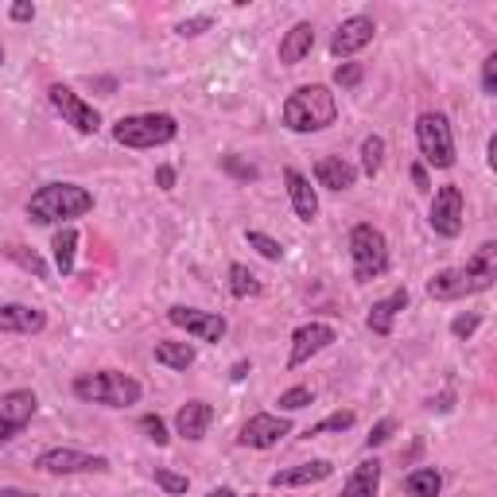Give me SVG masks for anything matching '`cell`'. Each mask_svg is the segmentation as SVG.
<instances>
[{"mask_svg":"<svg viewBox=\"0 0 497 497\" xmlns=\"http://www.w3.org/2000/svg\"><path fill=\"white\" fill-rule=\"evenodd\" d=\"M39 400H35L31 388H12V393H0V447L12 443L16 435L28 428Z\"/></svg>","mask_w":497,"mask_h":497,"instance_id":"9","label":"cell"},{"mask_svg":"<svg viewBox=\"0 0 497 497\" xmlns=\"http://www.w3.org/2000/svg\"><path fill=\"white\" fill-rule=\"evenodd\" d=\"M482 90H486V98L497 93V55H486V63H482Z\"/></svg>","mask_w":497,"mask_h":497,"instance_id":"36","label":"cell"},{"mask_svg":"<svg viewBox=\"0 0 497 497\" xmlns=\"http://www.w3.org/2000/svg\"><path fill=\"white\" fill-rule=\"evenodd\" d=\"M222 168H226L230 175H238V179H257V168H253V163H241L238 156H226V160H222Z\"/></svg>","mask_w":497,"mask_h":497,"instance_id":"39","label":"cell"},{"mask_svg":"<svg viewBox=\"0 0 497 497\" xmlns=\"http://www.w3.org/2000/svg\"><path fill=\"white\" fill-rule=\"evenodd\" d=\"M381 163H385V140L381 136H365L362 140V171L373 179V175L381 171Z\"/></svg>","mask_w":497,"mask_h":497,"instance_id":"28","label":"cell"},{"mask_svg":"<svg viewBox=\"0 0 497 497\" xmlns=\"http://www.w3.org/2000/svg\"><path fill=\"white\" fill-rule=\"evenodd\" d=\"M493 280H497V241H482L463 268L435 272L428 280V295L440 303H455V300H466V295L486 292Z\"/></svg>","mask_w":497,"mask_h":497,"instance_id":"1","label":"cell"},{"mask_svg":"<svg viewBox=\"0 0 497 497\" xmlns=\"http://www.w3.org/2000/svg\"><path fill=\"white\" fill-rule=\"evenodd\" d=\"M315 179H318V187H327V191H350L353 179H358V171L338 156H323L315 163Z\"/></svg>","mask_w":497,"mask_h":497,"instance_id":"23","label":"cell"},{"mask_svg":"<svg viewBox=\"0 0 497 497\" xmlns=\"http://www.w3.org/2000/svg\"><path fill=\"white\" fill-rule=\"evenodd\" d=\"M335 82H338L342 90H353V86L362 82V66H358V63H342V66L335 70Z\"/></svg>","mask_w":497,"mask_h":497,"instance_id":"35","label":"cell"},{"mask_svg":"<svg viewBox=\"0 0 497 497\" xmlns=\"http://www.w3.org/2000/svg\"><path fill=\"white\" fill-rule=\"evenodd\" d=\"M283 183H288V198H292L295 218H300V222H315L318 218V195H315L311 179H307L303 171L288 168V171H283Z\"/></svg>","mask_w":497,"mask_h":497,"instance_id":"18","label":"cell"},{"mask_svg":"<svg viewBox=\"0 0 497 497\" xmlns=\"http://www.w3.org/2000/svg\"><path fill=\"white\" fill-rule=\"evenodd\" d=\"M74 397L86 400V405H101V408H128L140 400V381L128 377L121 370H101V373H82L74 377Z\"/></svg>","mask_w":497,"mask_h":497,"instance_id":"4","label":"cell"},{"mask_svg":"<svg viewBox=\"0 0 497 497\" xmlns=\"http://www.w3.org/2000/svg\"><path fill=\"white\" fill-rule=\"evenodd\" d=\"M179 136V121L171 113H133L113 125V140L125 148H160Z\"/></svg>","mask_w":497,"mask_h":497,"instance_id":"5","label":"cell"},{"mask_svg":"<svg viewBox=\"0 0 497 497\" xmlns=\"http://www.w3.org/2000/svg\"><path fill=\"white\" fill-rule=\"evenodd\" d=\"M416 144L428 168H455V133H451L447 113H420Z\"/></svg>","mask_w":497,"mask_h":497,"instance_id":"7","label":"cell"},{"mask_svg":"<svg viewBox=\"0 0 497 497\" xmlns=\"http://www.w3.org/2000/svg\"><path fill=\"white\" fill-rule=\"evenodd\" d=\"M428 222L440 238H458V233H463V187H455V183L440 187L432 198Z\"/></svg>","mask_w":497,"mask_h":497,"instance_id":"11","label":"cell"},{"mask_svg":"<svg viewBox=\"0 0 497 497\" xmlns=\"http://www.w3.org/2000/svg\"><path fill=\"white\" fill-rule=\"evenodd\" d=\"M206 497H238V493H233V490H230V486H218V490H210V493H206Z\"/></svg>","mask_w":497,"mask_h":497,"instance_id":"46","label":"cell"},{"mask_svg":"<svg viewBox=\"0 0 497 497\" xmlns=\"http://www.w3.org/2000/svg\"><path fill=\"white\" fill-rule=\"evenodd\" d=\"M408 288L405 292H393V295H385V300H377L373 307H370V315H365V323H370V330L373 335H381V338H388L393 335V323H397V315L408 307Z\"/></svg>","mask_w":497,"mask_h":497,"instance_id":"20","label":"cell"},{"mask_svg":"<svg viewBox=\"0 0 497 497\" xmlns=\"http://www.w3.org/2000/svg\"><path fill=\"white\" fill-rule=\"evenodd\" d=\"M55 268H58V276H70L74 272V257H78V230L74 226H63L55 233Z\"/></svg>","mask_w":497,"mask_h":497,"instance_id":"24","label":"cell"},{"mask_svg":"<svg viewBox=\"0 0 497 497\" xmlns=\"http://www.w3.org/2000/svg\"><path fill=\"white\" fill-rule=\"evenodd\" d=\"M210 420H214V408H210L206 400H187V405H183L179 412H175V432H179L183 440L198 443V440L206 435Z\"/></svg>","mask_w":497,"mask_h":497,"instance_id":"19","label":"cell"},{"mask_svg":"<svg viewBox=\"0 0 497 497\" xmlns=\"http://www.w3.org/2000/svg\"><path fill=\"white\" fill-rule=\"evenodd\" d=\"M156 486L163 490V493H187V490H191V478H187V475H175V470H156Z\"/></svg>","mask_w":497,"mask_h":497,"instance_id":"34","label":"cell"},{"mask_svg":"<svg viewBox=\"0 0 497 497\" xmlns=\"http://www.w3.org/2000/svg\"><path fill=\"white\" fill-rule=\"evenodd\" d=\"M265 283L257 280V272H248L245 265H230V295H238V300H248V295H260Z\"/></svg>","mask_w":497,"mask_h":497,"instance_id":"27","label":"cell"},{"mask_svg":"<svg viewBox=\"0 0 497 497\" xmlns=\"http://www.w3.org/2000/svg\"><path fill=\"white\" fill-rule=\"evenodd\" d=\"M0 497H35L28 490H16V486H0Z\"/></svg>","mask_w":497,"mask_h":497,"instance_id":"45","label":"cell"},{"mask_svg":"<svg viewBox=\"0 0 497 497\" xmlns=\"http://www.w3.org/2000/svg\"><path fill=\"white\" fill-rule=\"evenodd\" d=\"M156 183L163 187V191H171V187H175V168H168V163H163V168H156Z\"/></svg>","mask_w":497,"mask_h":497,"instance_id":"42","label":"cell"},{"mask_svg":"<svg viewBox=\"0 0 497 497\" xmlns=\"http://www.w3.org/2000/svg\"><path fill=\"white\" fill-rule=\"evenodd\" d=\"M412 179H416L420 191H428V171H423V163H416V168H412Z\"/></svg>","mask_w":497,"mask_h":497,"instance_id":"43","label":"cell"},{"mask_svg":"<svg viewBox=\"0 0 497 497\" xmlns=\"http://www.w3.org/2000/svg\"><path fill=\"white\" fill-rule=\"evenodd\" d=\"M47 327V311L28 303H4L0 307V335H39Z\"/></svg>","mask_w":497,"mask_h":497,"instance_id":"17","label":"cell"},{"mask_svg":"<svg viewBox=\"0 0 497 497\" xmlns=\"http://www.w3.org/2000/svg\"><path fill=\"white\" fill-rule=\"evenodd\" d=\"M280 412H300V408H307V405H315V393L307 385H295V388H283L280 393Z\"/></svg>","mask_w":497,"mask_h":497,"instance_id":"31","label":"cell"},{"mask_svg":"<svg viewBox=\"0 0 497 497\" xmlns=\"http://www.w3.org/2000/svg\"><path fill=\"white\" fill-rule=\"evenodd\" d=\"M335 327L330 323H303L300 330L292 335V353H288V370H300L315 358V353H323L330 342H335Z\"/></svg>","mask_w":497,"mask_h":497,"instance_id":"14","label":"cell"},{"mask_svg":"<svg viewBox=\"0 0 497 497\" xmlns=\"http://www.w3.org/2000/svg\"><path fill=\"white\" fill-rule=\"evenodd\" d=\"M248 373H253V365H248V362H238V365H233V373H230V377H233V381H245Z\"/></svg>","mask_w":497,"mask_h":497,"instance_id":"44","label":"cell"},{"mask_svg":"<svg viewBox=\"0 0 497 497\" xmlns=\"http://www.w3.org/2000/svg\"><path fill=\"white\" fill-rule=\"evenodd\" d=\"M353 412H330L327 420H318L315 428H307V440H315V435H330V432H346V428H353Z\"/></svg>","mask_w":497,"mask_h":497,"instance_id":"29","label":"cell"},{"mask_svg":"<svg viewBox=\"0 0 497 497\" xmlns=\"http://www.w3.org/2000/svg\"><path fill=\"white\" fill-rule=\"evenodd\" d=\"M311 47H315V28H311V23H307V20L292 23V31L280 39V63L283 66L303 63V58L311 55Z\"/></svg>","mask_w":497,"mask_h":497,"instance_id":"21","label":"cell"},{"mask_svg":"<svg viewBox=\"0 0 497 497\" xmlns=\"http://www.w3.org/2000/svg\"><path fill=\"white\" fill-rule=\"evenodd\" d=\"M210 23H214L210 16H195V20H183V23H179V28H175V31H179L183 39H195V35H203V31L210 28Z\"/></svg>","mask_w":497,"mask_h":497,"instance_id":"38","label":"cell"},{"mask_svg":"<svg viewBox=\"0 0 497 497\" xmlns=\"http://www.w3.org/2000/svg\"><path fill=\"white\" fill-rule=\"evenodd\" d=\"M93 210V195L78 183H43L28 203V218L35 226H66Z\"/></svg>","mask_w":497,"mask_h":497,"instance_id":"2","label":"cell"},{"mask_svg":"<svg viewBox=\"0 0 497 497\" xmlns=\"http://www.w3.org/2000/svg\"><path fill=\"white\" fill-rule=\"evenodd\" d=\"M0 66H4V47H0Z\"/></svg>","mask_w":497,"mask_h":497,"instance_id":"48","label":"cell"},{"mask_svg":"<svg viewBox=\"0 0 497 497\" xmlns=\"http://www.w3.org/2000/svg\"><path fill=\"white\" fill-rule=\"evenodd\" d=\"M47 93H51V105H55V109L63 113V121H66V125H74L82 136H93V133L101 128V113L93 109L90 101H82L70 86H63V82H55V86L47 90Z\"/></svg>","mask_w":497,"mask_h":497,"instance_id":"10","label":"cell"},{"mask_svg":"<svg viewBox=\"0 0 497 497\" xmlns=\"http://www.w3.org/2000/svg\"><path fill=\"white\" fill-rule=\"evenodd\" d=\"M12 20H16V23L35 20V4H31V0H16V4H12Z\"/></svg>","mask_w":497,"mask_h":497,"instance_id":"41","label":"cell"},{"mask_svg":"<svg viewBox=\"0 0 497 497\" xmlns=\"http://www.w3.org/2000/svg\"><path fill=\"white\" fill-rule=\"evenodd\" d=\"M335 475V466L327 463V458H311V463H300V466H288V470H276V475L268 478L272 490H295V486H315V482H323Z\"/></svg>","mask_w":497,"mask_h":497,"instance_id":"16","label":"cell"},{"mask_svg":"<svg viewBox=\"0 0 497 497\" xmlns=\"http://www.w3.org/2000/svg\"><path fill=\"white\" fill-rule=\"evenodd\" d=\"M283 435H292V420L288 416H272V412H257V416L245 420V428L238 435L241 447H257V451H268L276 447Z\"/></svg>","mask_w":497,"mask_h":497,"instance_id":"13","label":"cell"},{"mask_svg":"<svg viewBox=\"0 0 497 497\" xmlns=\"http://www.w3.org/2000/svg\"><path fill=\"white\" fill-rule=\"evenodd\" d=\"M350 260H353V280L358 283H370L377 280L381 272L388 268V241L385 233L362 222V226L350 230Z\"/></svg>","mask_w":497,"mask_h":497,"instance_id":"6","label":"cell"},{"mask_svg":"<svg viewBox=\"0 0 497 497\" xmlns=\"http://www.w3.org/2000/svg\"><path fill=\"white\" fill-rule=\"evenodd\" d=\"M245 241L253 245L265 260H280V257H283V245H280L276 238H268V233H260V230H248V233H245Z\"/></svg>","mask_w":497,"mask_h":497,"instance_id":"32","label":"cell"},{"mask_svg":"<svg viewBox=\"0 0 497 497\" xmlns=\"http://www.w3.org/2000/svg\"><path fill=\"white\" fill-rule=\"evenodd\" d=\"M338 117V101L330 86H300L292 90V98L283 101V128H292V133H323V128L335 125Z\"/></svg>","mask_w":497,"mask_h":497,"instance_id":"3","label":"cell"},{"mask_svg":"<svg viewBox=\"0 0 497 497\" xmlns=\"http://www.w3.org/2000/svg\"><path fill=\"white\" fill-rule=\"evenodd\" d=\"M490 168H497V136H490Z\"/></svg>","mask_w":497,"mask_h":497,"instance_id":"47","label":"cell"},{"mask_svg":"<svg viewBox=\"0 0 497 497\" xmlns=\"http://www.w3.org/2000/svg\"><path fill=\"white\" fill-rule=\"evenodd\" d=\"M393 428H397L393 420H381V423H377V428L370 432V440H365V447H370V451H373V447H381V443L388 440V435H393Z\"/></svg>","mask_w":497,"mask_h":497,"instance_id":"40","label":"cell"},{"mask_svg":"<svg viewBox=\"0 0 497 497\" xmlns=\"http://www.w3.org/2000/svg\"><path fill=\"white\" fill-rule=\"evenodd\" d=\"M156 362L175 373H187L195 365V346L191 342H156Z\"/></svg>","mask_w":497,"mask_h":497,"instance_id":"25","label":"cell"},{"mask_svg":"<svg viewBox=\"0 0 497 497\" xmlns=\"http://www.w3.org/2000/svg\"><path fill=\"white\" fill-rule=\"evenodd\" d=\"M168 323L187 330L191 338L198 342H222L226 338V318H222L218 311H198V307H171L168 311Z\"/></svg>","mask_w":497,"mask_h":497,"instance_id":"12","label":"cell"},{"mask_svg":"<svg viewBox=\"0 0 497 497\" xmlns=\"http://www.w3.org/2000/svg\"><path fill=\"white\" fill-rule=\"evenodd\" d=\"M35 466L43 475L66 478V475H105L109 470V458L105 455H90V451H74V447H51L35 458Z\"/></svg>","mask_w":497,"mask_h":497,"instance_id":"8","label":"cell"},{"mask_svg":"<svg viewBox=\"0 0 497 497\" xmlns=\"http://www.w3.org/2000/svg\"><path fill=\"white\" fill-rule=\"evenodd\" d=\"M478 327H482V318H478V315H458L455 323H451V335H455V338H470Z\"/></svg>","mask_w":497,"mask_h":497,"instance_id":"37","label":"cell"},{"mask_svg":"<svg viewBox=\"0 0 497 497\" xmlns=\"http://www.w3.org/2000/svg\"><path fill=\"white\" fill-rule=\"evenodd\" d=\"M4 257H8V260H16L20 268L35 272L39 280H47V265H43V257H39V253H28L23 245H8V248H4Z\"/></svg>","mask_w":497,"mask_h":497,"instance_id":"30","label":"cell"},{"mask_svg":"<svg viewBox=\"0 0 497 497\" xmlns=\"http://www.w3.org/2000/svg\"><path fill=\"white\" fill-rule=\"evenodd\" d=\"M140 432H144V435H148V440L156 443V447H168V443H171V435H168V423H163V420L156 416V412H148V416H140Z\"/></svg>","mask_w":497,"mask_h":497,"instance_id":"33","label":"cell"},{"mask_svg":"<svg viewBox=\"0 0 497 497\" xmlns=\"http://www.w3.org/2000/svg\"><path fill=\"white\" fill-rule=\"evenodd\" d=\"M377 490H381V463L365 458V463L353 466V475L346 478V486H342L338 497H377Z\"/></svg>","mask_w":497,"mask_h":497,"instance_id":"22","label":"cell"},{"mask_svg":"<svg viewBox=\"0 0 497 497\" xmlns=\"http://www.w3.org/2000/svg\"><path fill=\"white\" fill-rule=\"evenodd\" d=\"M405 490H408L412 497H440V490H443V475H440L435 466H416V470H408Z\"/></svg>","mask_w":497,"mask_h":497,"instance_id":"26","label":"cell"},{"mask_svg":"<svg viewBox=\"0 0 497 497\" xmlns=\"http://www.w3.org/2000/svg\"><path fill=\"white\" fill-rule=\"evenodd\" d=\"M373 31H377V23H373L370 16H350V20H342L338 31H335V39H330V55H335V58L358 55L362 47L373 43Z\"/></svg>","mask_w":497,"mask_h":497,"instance_id":"15","label":"cell"}]
</instances>
